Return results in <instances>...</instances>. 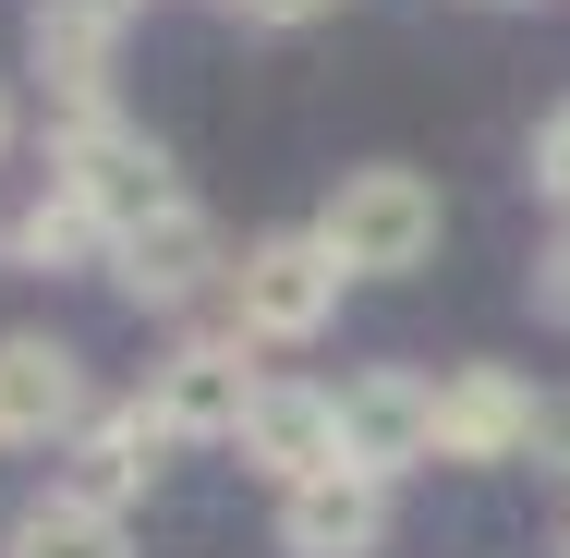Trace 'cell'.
I'll list each match as a JSON object with an SVG mask.
<instances>
[{
	"label": "cell",
	"instance_id": "6da1fadb",
	"mask_svg": "<svg viewBox=\"0 0 570 558\" xmlns=\"http://www.w3.org/2000/svg\"><path fill=\"white\" fill-rule=\"evenodd\" d=\"M316 243L341 255V280H401V267L438 255V183L425 170H341Z\"/></svg>",
	"mask_w": 570,
	"mask_h": 558
},
{
	"label": "cell",
	"instance_id": "7a4b0ae2",
	"mask_svg": "<svg viewBox=\"0 0 570 558\" xmlns=\"http://www.w3.org/2000/svg\"><path fill=\"white\" fill-rule=\"evenodd\" d=\"M49 183H61V195H73V207H86V219L110 231H146L158 219V207H170V170H158V146H146V134H134V121H61V146H49Z\"/></svg>",
	"mask_w": 570,
	"mask_h": 558
},
{
	"label": "cell",
	"instance_id": "3957f363",
	"mask_svg": "<svg viewBox=\"0 0 570 558\" xmlns=\"http://www.w3.org/2000/svg\"><path fill=\"white\" fill-rule=\"evenodd\" d=\"M230 304H243V340H316L341 316V255L316 231H267L243 267H230Z\"/></svg>",
	"mask_w": 570,
	"mask_h": 558
},
{
	"label": "cell",
	"instance_id": "277c9868",
	"mask_svg": "<svg viewBox=\"0 0 570 558\" xmlns=\"http://www.w3.org/2000/svg\"><path fill=\"white\" fill-rule=\"evenodd\" d=\"M134 401L158 413V438H243L255 401H267V376L243 364V329H230V340H183L170 364H146Z\"/></svg>",
	"mask_w": 570,
	"mask_h": 558
},
{
	"label": "cell",
	"instance_id": "5b68a950",
	"mask_svg": "<svg viewBox=\"0 0 570 558\" xmlns=\"http://www.w3.org/2000/svg\"><path fill=\"white\" fill-rule=\"evenodd\" d=\"M341 461L352 473H413V461H438V389L413 376V364H364L341 389Z\"/></svg>",
	"mask_w": 570,
	"mask_h": 558
},
{
	"label": "cell",
	"instance_id": "8992f818",
	"mask_svg": "<svg viewBox=\"0 0 570 558\" xmlns=\"http://www.w3.org/2000/svg\"><path fill=\"white\" fill-rule=\"evenodd\" d=\"M110 280H121V304H146V316L195 304V292L219 280V219L170 195V207H158L146 231H121V243H110Z\"/></svg>",
	"mask_w": 570,
	"mask_h": 558
},
{
	"label": "cell",
	"instance_id": "52a82bcc",
	"mask_svg": "<svg viewBox=\"0 0 570 558\" xmlns=\"http://www.w3.org/2000/svg\"><path fill=\"white\" fill-rule=\"evenodd\" d=\"M0 438L12 449L86 438V364H73V340H49V329L0 340Z\"/></svg>",
	"mask_w": 570,
	"mask_h": 558
},
{
	"label": "cell",
	"instance_id": "ba28073f",
	"mask_svg": "<svg viewBox=\"0 0 570 558\" xmlns=\"http://www.w3.org/2000/svg\"><path fill=\"white\" fill-rule=\"evenodd\" d=\"M230 449H243L255 473H279V498H292V486H316V473H341V389H304V376H267L255 425H243Z\"/></svg>",
	"mask_w": 570,
	"mask_h": 558
},
{
	"label": "cell",
	"instance_id": "9c48e42d",
	"mask_svg": "<svg viewBox=\"0 0 570 558\" xmlns=\"http://www.w3.org/2000/svg\"><path fill=\"white\" fill-rule=\"evenodd\" d=\"M534 389L510 376V364H461L450 389H438V461H522L534 449Z\"/></svg>",
	"mask_w": 570,
	"mask_h": 558
},
{
	"label": "cell",
	"instance_id": "30bf717a",
	"mask_svg": "<svg viewBox=\"0 0 570 558\" xmlns=\"http://www.w3.org/2000/svg\"><path fill=\"white\" fill-rule=\"evenodd\" d=\"M389 547V486L376 473H316V486H292L279 498V558H376Z\"/></svg>",
	"mask_w": 570,
	"mask_h": 558
},
{
	"label": "cell",
	"instance_id": "8fae6325",
	"mask_svg": "<svg viewBox=\"0 0 570 558\" xmlns=\"http://www.w3.org/2000/svg\"><path fill=\"white\" fill-rule=\"evenodd\" d=\"M158 413L146 401H121V413H86V438H73V461H61V498H86V510H110L121 522V498H146V473H158Z\"/></svg>",
	"mask_w": 570,
	"mask_h": 558
},
{
	"label": "cell",
	"instance_id": "7c38bea8",
	"mask_svg": "<svg viewBox=\"0 0 570 558\" xmlns=\"http://www.w3.org/2000/svg\"><path fill=\"white\" fill-rule=\"evenodd\" d=\"M37 74H49L61 121H98V110H110V25H86V12H49V0H37Z\"/></svg>",
	"mask_w": 570,
	"mask_h": 558
},
{
	"label": "cell",
	"instance_id": "4fadbf2b",
	"mask_svg": "<svg viewBox=\"0 0 570 558\" xmlns=\"http://www.w3.org/2000/svg\"><path fill=\"white\" fill-rule=\"evenodd\" d=\"M0 558H134L121 547V522L110 510H86V498H37V510H12V535H0Z\"/></svg>",
	"mask_w": 570,
	"mask_h": 558
},
{
	"label": "cell",
	"instance_id": "5bb4252c",
	"mask_svg": "<svg viewBox=\"0 0 570 558\" xmlns=\"http://www.w3.org/2000/svg\"><path fill=\"white\" fill-rule=\"evenodd\" d=\"M86 255H110V231L86 219V207H73L61 183H49V195H37V207L12 219V267H86Z\"/></svg>",
	"mask_w": 570,
	"mask_h": 558
},
{
	"label": "cell",
	"instance_id": "9a60e30c",
	"mask_svg": "<svg viewBox=\"0 0 570 558\" xmlns=\"http://www.w3.org/2000/svg\"><path fill=\"white\" fill-rule=\"evenodd\" d=\"M534 316H547V329H570V231L534 255Z\"/></svg>",
	"mask_w": 570,
	"mask_h": 558
},
{
	"label": "cell",
	"instance_id": "2e32d148",
	"mask_svg": "<svg viewBox=\"0 0 570 558\" xmlns=\"http://www.w3.org/2000/svg\"><path fill=\"white\" fill-rule=\"evenodd\" d=\"M534 183H547V195L570 207V98L547 110V134H534Z\"/></svg>",
	"mask_w": 570,
	"mask_h": 558
},
{
	"label": "cell",
	"instance_id": "e0dca14e",
	"mask_svg": "<svg viewBox=\"0 0 570 558\" xmlns=\"http://www.w3.org/2000/svg\"><path fill=\"white\" fill-rule=\"evenodd\" d=\"M230 12H243V25H316L328 0H230Z\"/></svg>",
	"mask_w": 570,
	"mask_h": 558
},
{
	"label": "cell",
	"instance_id": "ac0fdd59",
	"mask_svg": "<svg viewBox=\"0 0 570 558\" xmlns=\"http://www.w3.org/2000/svg\"><path fill=\"white\" fill-rule=\"evenodd\" d=\"M49 12H86V25H110V37H121V12H134V0H49Z\"/></svg>",
	"mask_w": 570,
	"mask_h": 558
},
{
	"label": "cell",
	"instance_id": "d6986e66",
	"mask_svg": "<svg viewBox=\"0 0 570 558\" xmlns=\"http://www.w3.org/2000/svg\"><path fill=\"white\" fill-rule=\"evenodd\" d=\"M0 158H12V98H0Z\"/></svg>",
	"mask_w": 570,
	"mask_h": 558
},
{
	"label": "cell",
	"instance_id": "ffe728a7",
	"mask_svg": "<svg viewBox=\"0 0 570 558\" xmlns=\"http://www.w3.org/2000/svg\"><path fill=\"white\" fill-rule=\"evenodd\" d=\"M559 558H570V535H559Z\"/></svg>",
	"mask_w": 570,
	"mask_h": 558
}]
</instances>
